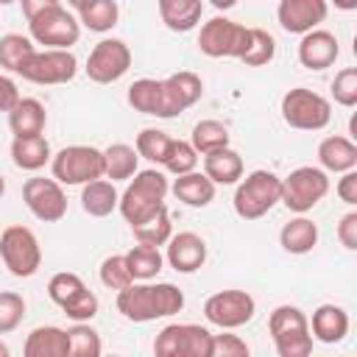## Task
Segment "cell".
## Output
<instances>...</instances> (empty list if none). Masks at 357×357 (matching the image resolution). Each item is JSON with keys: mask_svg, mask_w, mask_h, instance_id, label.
Masks as SVG:
<instances>
[{"mask_svg": "<svg viewBox=\"0 0 357 357\" xmlns=\"http://www.w3.org/2000/svg\"><path fill=\"white\" fill-rule=\"evenodd\" d=\"M318 167L326 173H346L357 167V145L343 134H329L318 142Z\"/></svg>", "mask_w": 357, "mask_h": 357, "instance_id": "21", "label": "cell"}, {"mask_svg": "<svg viewBox=\"0 0 357 357\" xmlns=\"http://www.w3.org/2000/svg\"><path fill=\"white\" fill-rule=\"evenodd\" d=\"M340 56V42L332 31L326 28H312L307 33H301V42H298V64L304 70H326L337 61Z\"/></svg>", "mask_w": 357, "mask_h": 357, "instance_id": "18", "label": "cell"}, {"mask_svg": "<svg viewBox=\"0 0 357 357\" xmlns=\"http://www.w3.org/2000/svg\"><path fill=\"white\" fill-rule=\"evenodd\" d=\"M209 3H212L218 11H229V8H234L240 0H209Z\"/></svg>", "mask_w": 357, "mask_h": 357, "instance_id": "52", "label": "cell"}, {"mask_svg": "<svg viewBox=\"0 0 357 357\" xmlns=\"http://www.w3.org/2000/svg\"><path fill=\"white\" fill-rule=\"evenodd\" d=\"M279 245H282L287 254H296V257L310 254V251L318 245V223H312L307 215L290 218V220L282 226V231H279Z\"/></svg>", "mask_w": 357, "mask_h": 357, "instance_id": "26", "label": "cell"}, {"mask_svg": "<svg viewBox=\"0 0 357 357\" xmlns=\"http://www.w3.org/2000/svg\"><path fill=\"white\" fill-rule=\"evenodd\" d=\"M86 284H84V279L78 276V273H73V271H59V273H53L50 276V282H47V296H50V301L53 304H67L75 293H81Z\"/></svg>", "mask_w": 357, "mask_h": 357, "instance_id": "43", "label": "cell"}, {"mask_svg": "<svg viewBox=\"0 0 357 357\" xmlns=\"http://www.w3.org/2000/svg\"><path fill=\"white\" fill-rule=\"evenodd\" d=\"M190 142L198 151V156H204V153H212L218 148H226L231 142V134H229V128L220 120H198L192 126Z\"/></svg>", "mask_w": 357, "mask_h": 357, "instance_id": "34", "label": "cell"}, {"mask_svg": "<svg viewBox=\"0 0 357 357\" xmlns=\"http://www.w3.org/2000/svg\"><path fill=\"white\" fill-rule=\"evenodd\" d=\"M310 321V335L312 340H321L326 346L332 343H340L346 335H349V312L340 307V304H321L312 310V318Z\"/></svg>", "mask_w": 357, "mask_h": 357, "instance_id": "20", "label": "cell"}, {"mask_svg": "<svg viewBox=\"0 0 357 357\" xmlns=\"http://www.w3.org/2000/svg\"><path fill=\"white\" fill-rule=\"evenodd\" d=\"M131 231H134V240H137V243L156 245V248L165 245V243L170 240V234H173V223H170V212H167V206H162L159 212H153L148 220L131 226Z\"/></svg>", "mask_w": 357, "mask_h": 357, "instance_id": "35", "label": "cell"}, {"mask_svg": "<svg viewBox=\"0 0 357 357\" xmlns=\"http://www.w3.org/2000/svg\"><path fill=\"white\" fill-rule=\"evenodd\" d=\"M47 126L45 103L36 98H20L8 112V128L14 137H36Z\"/></svg>", "mask_w": 357, "mask_h": 357, "instance_id": "24", "label": "cell"}, {"mask_svg": "<svg viewBox=\"0 0 357 357\" xmlns=\"http://www.w3.org/2000/svg\"><path fill=\"white\" fill-rule=\"evenodd\" d=\"M131 59H134L131 56V47L123 39L106 36V39H100L89 50L84 73L95 84H114V81H120L131 70Z\"/></svg>", "mask_w": 357, "mask_h": 357, "instance_id": "13", "label": "cell"}, {"mask_svg": "<svg viewBox=\"0 0 357 357\" xmlns=\"http://www.w3.org/2000/svg\"><path fill=\"white\" fill-rule=\"evenodd\" d=\"M50 173L64 187H81L103 178V151L95 145H67L50 159Z\"/></svg>", "mask_w": 357, "mask_h": 357, "instance_id": "8", "label": "cell"}, {"mask_svg": "<svg viewBox=\"0 0 357 357\" xmlns=\"http://www.w3.org/2000/svg\"><path fill=\"white\" fill-rule=\"evenodd\" d=\"M78 73V59L70 50L61 47H45V50H33L17 70V75H22L31 84L39 86H56V84H67L73 81Z\"/></svg>", "mask_w": 357, "mask_h": 357, "instance_id": "11", "label": "cell"}, {"mask_svg": "<svg viewBox=\"0 0 357 357\" xmlns=\"http://www.w3.org/2000/svg\"><path fill=\"white\" fill-rule=\"evenodd\" d=\"M326 3H332L337 11H354L357 8V0H326Z\"/></svg>", "mask_w": 357, "mask_h": 357, "instance_id": "51", "label": "cell"}, {"mask_svg": "<svg viewBox=\"0 0 357 357\" xmlns=\"http://www.w3.org/2000/svg\"><path fill=\"white\" fill-rule=\"evenodd\" d=\"M22 95H20V89H17V84H14V78H8V75H3L0 73V112H11V106L20 100Z\"/></svg>", "mask_w": 357, "mask_h": 357, "instance_id": "49", "label": "cell"}, {"mask_svg": "<svg viewBox=\"0 0 357 357\" xmlns=\"http://www.w3.org/2000/svg\"><path fill=\"white\" fill-rule=\"evenodd\" d=\"M8 354H11V349H8V343H3V340H0V357H8Z\"/></svg>", "mask_w": 357, "mask_h": 357, "instance_id": "53", "label": "cell"}, {"mask_svg": "<svg viewBox=\"0 0 357 357\" xmlns=\"http://www.w3.org/2000/svg\"><path fill=\"white\" fill-rule=\"evenodd\" d=\"M36 50V42L25 33H3L0 36V67L17 73L20 64Z\"/></svg>", "mask_w": 357, "mask_h": 357, "instance_id": "36", "label": "cell"}, {"mask_svg": "<svg viewBox=\"0 0 357 357\" xmlns=\"http://www.w3.org/2000/svg\"><path fill=\"white\" fill-rule=\"evenodd\" d=\"M117 312L131 324H151L184 310V290L173 282H131L117 290Z\"/></svg>", "mask_w": 357, "mask_h": 357, "instance_id": "1", "label": "cell"}, {"mask_svg": "<svg viewBox=\"0 0 357 357\" xmlns=\"http://www.w3.org/2000/svg\"><path fill=\"white\" fill-rule=\"evenodd\" d=\"M326 192H329V173L315 165H301L282 178L279 204H284L296 215H307L312 206H318L326 198Z\"/></svg>", "mask_w": 357, "mask_h": 357, "instance_id": "6", "label": "cell"}, {"mask_svg": "<svg viewBox=\"0 0 357 357\" xmlns=\"http://www.w3.org/2000/svg\"><path fill=\"white\" fill-rule=\"evenodd\" d=\"M337 240L346 251H357V212L354 209H349L337 220Z\"/></svg>", "mask_w": 357, "mask_h": 357, "instance_id": "47", "label": "cell"}, {"mask_svg": "<svg viewBox=\"0 0 357 357\" xmlns=\"http://www.w3.org/2000/svg\"><path fill=\"white\" fill-rule=\"evenodd\" d=\"M279 112H282V120L298 131H321L332 120V103L307 86L287 89L282 95Z\"/></svg>", "mask_w": 357, "mask_h": 357, "instance_id": "7", "label": "cell"}, {"mask_svg": "<svg viewBox=\"0 0 357 357\" xmlns=\"http://www.w3.org/2000/svg\"><path fill=\"white\" fill-rule=\"evenodd\" d=\"M170 192H173L181 204H187V206H192V209H204V206H209V204L215 201L218 184H215L206 173L190 170V173H181V176L173 178Z\"/></svg>", "mask_w": 357, "mask_h": 357, "instance_id": "22", "label": "cell"}, {"mask_svg": "<svg viewBox=\"0 0 357 357\" xmlns=\"http://www.w3.org/2000/svg\"><path fill=\"white\" fill-rule=\"evenodd\" d=\"M279 198H282V178L271 170H251L245 178L237 181L231 204L243 220H259L279 204Z\"/></svg>", "mask_w": 357, "mask_h": 357, "instance_id": "4", "label": "cell"}, {"mask_svg": "<svg viewBox=\"0 0 357 357\" xmlns=\"http://www.w3.org/2000/svg\"><path fill=\"white\" fill-rule=\"evenodd\" d=\"M212 332L201 324H167L153 340L156 357H209Z\"/></svg>", "mask_w": 357, "mask_h": 357, "instance_id": "12", "label": "cell"}, {"mask_svg": "<svg viewBox=\"0 0 357 357\" xmlns=\"http://www.w3.org/2000/svg\"><path fill=\"white\" fill-rule=\"evenodd\" d=\"M0 259L8 268L11 276L17 279H31L42 268V245L39 237L22 226L11 223L0 231Z\"/></svg>", "mask_w": 357, "mask_h": 357, "instance_id": "5", "label": "cell"}, {"mask_svg": "<svg viewBox=\"0 0 357 357\" xmlns=\"http://www.w3.org/2000/svg\"><path fill=\"white\" fill-rule=\"evenodd\" d=\"M59 3H61V0H20L25 20H33L39 11H45V8H50V6H59Z\"/></svg>", "mask_w": 357, "mask_h": 357, "instance_id": "50", "label": "cell"}, {"mask_svg": "<svg viewBox=\"0 0 357 357\" xmlns=\"http://www.w3.org/2000/svg\"><path fill=\"white\" fill-rule=\"evenodd\" d=\"M126 265H128V273H131L134 282H148V279H156L162 273L165 254L156 245L137 243L134 248L126 251Z\"/></svg>", "mask_w": 357, "mask_h": 357, "instance_id": "32", "label": "cell"}, {"mask_svg": "<svg viewBox=\"0 0 357 357\" xmlns=\"http://www.w3.org/2000/svg\"><path fill=\"white\" fill-rule=\"evenodd\" d=\"M268 332L279 357H307L312 351V335L307 312L296 304H279L268 315Z\"/></svg>", "mask_w": 357, "mask_h": 357, "instance_id": "3", "label": "cell"}, {"mask_svg": "<svg viewBox=\"0 0 357 357\" xmlns=\"http://www.w3.org/2000/svg\"><path fill=\"white\" fill-rule=\"evenodd\" d=\"M170 139L173 137H167L162 128H142L137 134V139H134V148H137V153L142 159H148L153 165H162L165 162V153L170 148Z\"/></svg>", "mask_w": 357, "mask_h": 357, "instance_id": "40", "label": "cell"}, {"mask_svg": "<svg viewBox=\"0 0 357 357\" xmlns=\"http://www.w3.org/2000/svg\"><path fill=\"white\" fill-rule=\"evenodd\" d=\"M257 312V301L245 290H218L204 301L206 324L218 329H240Z\"/></svg>", "mask_w": 357, "mask_h": 357, "instance_id": "15", "label": "cell"}, {"mask_svg": "<svg viewBox=\"0 0 357 357\" xmlns=\"http://www.w3.org/2000/svg\"><path fill=\"white\" fill-rule=\"evenodd\" d=\"M165 262L176 271V273H195L204 268L206 262V240L195 231H178L170 234V240L165 243Z\"/></svg>", "mask_w": 357, "mask_h": 357, "instance_id": "19", "label": "cell"}, {"mask_svg": "<svg viewBox=\"0 0 357 357\" xmlns=\"http://www.w3.org/2000/svg\"><path fill=\"white\" fill-rule=\"evenodd\" d=\"M162 167H165L167 173H173V176L198 170V151L192 148L190 139H170V148H167V153H165Z\"/></svg>", "mask_w": 357, "mask_h": 357, "instance_id": "39", "label": "cell"}, {"mask_svg": "<svg viewBox=\"0 0 357 357\" xmlns=\"http://www.w3.org/2000/svg\"><path fill=\"white\" fill-rule=\"evenodd\" d=\"M117 201H120V192L114 190V181L109 178H95V181L81 184V209L89 218L112 215L117 209Z\"/></svg>", "mask_w": 357, "mask_h": 357, "instance_id": "29", "label": "cell"}, {"mask_svg": "<svg viewBox=\"0 0 357 357\" xmlns=\"http://www.w3.org/2000/svg\"><path fill=\"white\" fill-rule=\"evenodd\" d=\"M11 3H17V0H0V6H11Z\"/></svg>", "mask_w": 357, "mask_h": 357, "instance_id": "56", "label": "cell"}, {"mask_svg": "<svg viewBox=\"0 0 357 357\" xmlns=\"http://www.w3.org/2000/svg\"><path fill=\"white\" fill-rule=\"evenodd\" d=\"M22 354L25 357H70L67 329L53 326V324L31 329L25 343H22Z\"/></svg>", "mask_w": 357, "mask_h": 357, "instance_id": "23", "label": "cell"}, {"mask_svg": "<svg viewBox=\"0 0 357 357\" xmlns=\"http://www.w3.org/2000/svg\"><path fill=\"white\" fill-rule=\"evenodd\" d=\"M337 184H335V192L337 198L346 204V206H357V167L354 170H346V173H337Z\"/></svg>", "mask_w": 357, "mask_h": 357, "instance_id": "48", "label": "cell"}, {"mask_svg": "<svg viewBox=\"0 0 357 357\" xmlns=\"http://www.w3.org/2000/svg\"><path fill=\"white\" fill-rule=\"evenodd\" d=\"M98 276H100V284L109 287V290H123L126 284H131V273H128V265H126V254H109L100 268H98Z\"/></svg>", "mask_w": 357, "mask_h": 357, "instance_id": "42", "label": "cell"}, {"mask_svg": "<svg viewBox=\"0 0 357 357\" xmlns=\"http://www.w3.org/2000/svg\"><path fill=\"white\" fill-rule=\"evenodd\" d=\"M326 14H329L326 0H279L276 6V20L282 31L296 33V36L318 28L326 20Z\"/></svg>", "mask_w": 357, "mask_h": 357, "instance_id": "17", "label": "cell"}, {"mask_svg": "<svg viewBox=\"0 0 357 357\" xmlns=\"http://www.w3.org/2000/svg\"><path fill=\"white\" fill-rule=\"evenodd\" d=\"M139 170V153L128 142H112L103 148V178L109 181H128Z\"/></svg>", "mask_w": 357, "mask_h": 357, "instance_id": "30", "label": "cell"}, {"mask_svg": "<svg viewBox=\"0 0 357 357\" xmlns=\"http://www.w3.org/2000/svg\"><path fill=\"white\" fill-rule=\"evenodd\" d=\"M332 98L343 109L357 106V67H343L332 78Z\"/></svg>", "mask_w": 357, "mask_h": 357, "instance_id": "44", "label": "cell"}, {"mask_svg": "<svg viewBox=\"0 0 357 357\" xmlns=\"http://www.w3.org/2000/svg\"><path fill=\"white\" fill-rule=\"evenodd\" d=\"M273 56H276V39H273V33H268L265 28H251L248 31V47L240 56V61L245 67H265V64L273 61Z\"/></svg>", "mask_w": 357, "mask_h": 357, "instance_id": "37", "label": "cell"}, {"mask_svg": "<svg viewBox=\"0 0 357 357\" xmlns=\"http://www.w3.org/2000/svg\"><path fill=\"white\" fill-rule=\"evenodd\" d=\"M248 31L251 28L218 14L206 22H201L198 50L209 59H240L248 47Z\"/></svg>", "mask_w": 357, "mask_h": 357, "instance_id": "10", "label": "cell"}, {"mask_svg": "<svg viewBox=\"0 0 357 357\" xmlns=\"http://www.w3.org/2000/svg\"><path fill=\"white\" fill-rule=\"evenodd\" d=\"M126 100L134 112L139 114H151V117H162V81L159 78H137L128 92Z\"/></svg>", "mask_w": 357, "mask_h": 357, "instance_id": "33", "label": "cell"}, {"mask_svg": "<svg viewBox=\"0 0 357 357\" xmlns=\"http://www.w3.org/2000/svg\"><path fill=\"white\" fill-rule=\"evenodd\" d=\"M98 307H100L98 296H95L89 287H84V290L75 293L67 304H61V312H64L70 321H92V318L98 315Z\"/></svg>", "mask_w": 357, "mask_h": 357, "instance_id": "45", "label": "cell"}, {"mask_svg": "<svg viewBox=\"0 0 357 357\" xmlns=\"http://www.w3.org/2000/svg\"><path fill=\"white\" fill-rule=\"evenodd\" d=\"M75 11H78L81 28H89L95 33H109L120 20L117 0H84Z\"/></svg>", "mask_w": 357, "mask_h": 357, "instance_id": "31", "label": "cell"}, {"mask_svg": "<svg viewBox=\"0 0 357 357\" xmlns=\"http://www.w3.org/2000/svg\"><path fill=\"white\" fill-rule=\"evenodd\" d=\"M50 159H53V151H50V142L45 139V134H36V137H14L11 139V162L20 170L36 173L45 165H50Z\"/></svg>", "mask_w": 357, "mask_h": 357, "instance_id": "25", "label": "cell"}, {"mask_svg": "<svg viewBox=\"0 0 357 357\" xmlns=\"http://www.w3.org/2000/svg\"><path fill=\"white\" fill-rule=\"evenodd\" d=\"M170 192V184H167V176L156 167H148V170H137L126 190L120 192V201H117V209L120 215L126 218L128 226H137L142 220H148L153 212H159L165 206V198Z\"/></svg>", "mask_w": 357, "mask_h": 357, "instance_id": "2", "label": "cell"}, {"mask_svg": "<svg viewBox=\"0 0 357 357\" xmlns=\"http://www.w3.org/2000/svg\"><path fill=\"white\" fill-rule=\"evenodd\" d=\"M204 95V81L192 70H178L162 78V120H173L195 106Z\"/></svg>", "mask_w": 357, "mask_h": 357, "instance_id": "16", "label": "cell"}, {"mask_svg": "<svg viewBox=\"0 0 357 357\" xmlns=\"http://www.w3.org/2000/svg\"><path fill=\"white\" fill-rule=\"evenodd\" d=\"M25 298L17 290H0V335L14 332L25 318Z\"/></svg>", "mask_w": 357, "mask_h": 357, "instance_id": "41", "label": "cell"}, {"mask_svg": "<svg viewBox=\"0 0 357 357\" xmlns=\"http://www.w3.org/2000/svg\"><path fill=\"white\" fill-rule=\"evenodd\" d=\"M6 195V178H3V173H0V198Z\"/></svg>", "mask_w": 357, "mask_h": 357, "instance_id": "54", "label": "cell"}, {"mask_svg": "<svg viewBox=\"0 0 357 357\" xmlns=\"http://www.w3.org/2000/svg\"><path fill=\"white\" fill-rule=\"evenodd\" d=\"M81 3H84V0H67V6H70V8H78Z\"/></svg>", "mask_w": 357, "mask_h": 357, "instance_id": "55", "label": "cell"}, {"mask_svg": "<svg viewBox=\"0 0 357 357\" xmlns=\"http://www.w3.org/2000/svg\"><path fill=\"white\" fill-rule=\"evenodd\" d=\"M67 337H70V357H100L103 351L100 335L89 326V321H73Z\"/></svg>", "mask_w": 357, "mask_h": 357, "instance_id": "38", "label": "cell"}, {"mask_svg": "<svg viewBox=\"0 0 357 357\" xmlns=\"http://www.w3.org/2000/svg\"><path fill=\"white\" fill-rule=\"evenodd\" d=\"M251 349L240 335H231V329H223L220 335H212L209 357H248Z\"/></svg>", "mask_w": 357, "mask_h": 357, "instance_id": "46", "label": "cell"}, {"mask_svg": "<svg viewBox=\"0 0 357 357\" xmlns=\"http://www.w3.org/2000/svg\"><path fill=\"white\" fill-rule=\"evenodd\" d=\"M243 156L231 148V145H226V148H218V151H212V153H204V173L215 181V184H223V187H229V184H237L240 178H243Z\"/></svg>", "mask_w": 357, "mask_h": 357, "instance_id": "28", "label": "cell"}, {"mask_svg": "<svg viewBox=\"0 0 357 357\" xmlns=\"http://www.w3.org/2000/svg\"><path fill=\"white\" fill-rule=\"evenodd\" d=\"M22 201L28 212L42 223H59L67 215V192L53 176H31L22 184Z\"/></svg>", "mask_w": 357, "mask_h": 357, "instance_id": "14", "label": "cell"}, {"mask_svg": "<svg viewBox=\"0 0 357 357\" xmlns=\"http://www.w3.org/2000/svg\"><path fill=\"white\" fill-rule=\"evenodd\" d=\"M156 6H159V17L165 28L176 33H187L198 28L201 14H204V0H156Z\"/></svg>", "mask_w": 357, "mask_h": 357, "instance_id": "27", "label": "cell"}, {"mask_svg": "<svg viewBox=\"0 0 357 357\" xmlns=\"http://www.w3.org/2000/svg\"><path fill=\"white\" fill-rule=\"evenodd\" d=\"M28 36L45 47L70 50L81 39V22L73 11H67V6L59 3L39 11L33 20H28Z\"/></svg>", "mask_w": 357, "mask_h": 357, "instance_id": "9", "label": "cell"}]
</instances>
